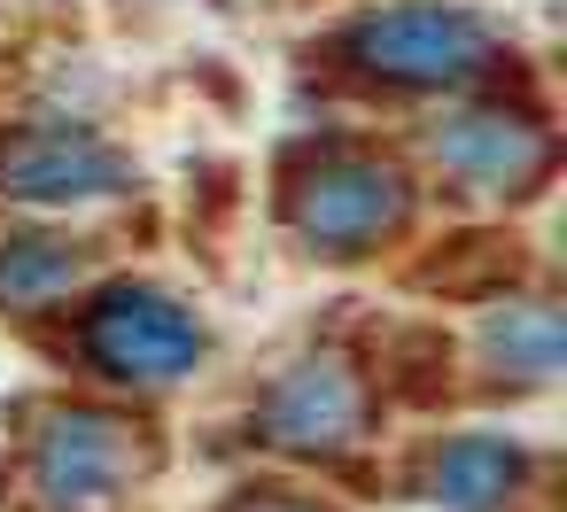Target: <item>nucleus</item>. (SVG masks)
I'll return each instance as SVG.
<instances>
[{
    "label": "nucleus",
    "mask_w": 567,
    "mask_h": 512,
    "mask_svg": "<svg viewBox=\"0 0 567 512\" xmlns=\"http://www.w3.org/2000/svg\"><path fill=\"white\" fill-rule=\"evenodd\" d=\"M71 280H79V249L71 241H17V249H0V303H9V311L55 303Z\"/></svg>",
    "instance_id": "nucleus-10"
},
{
    "label": "nucleus",
    "mask_w": 567,
    "mask_h": 512,
    "mask_svg": "<svg viewBox=\"0 0 567 512\" xmlns=\"http://www.w3.org/2000/svg\"><path fill=\"white\" fill-rule=\"evenodd\" d=\"M482 349H489V365H505L520 388H544V380L559 373V318H551V303L497 311V318L482 326Z\"/></svg>",
    "instance_id": "nucleus-9"
},
{
    "label": "nucleus",
    "mask_w": 567,
    "mask_h": 512,
    "mask_svg": "<svg viewBox=\"0 0 567 512\" xmlns=\"http://www.w3.org/2000/svg\"><path fill=\"white\" fill-rule=\"evenodd\" d=\"M133 466H141L133 427L117 411H94V404L48 411V427L32 442V489L48 512H102L110 497H125Z\"/></svg>",
    "instance_id": "nucleus-2"
},
{
    "label": "nucleus",
    "mask_w": 567,
    "mask_h": 512,
    "mask_svg": "<svg viewBox=\"0 0 567 512\" xmlns=\"http://www.w3.org/2000/svg\"><path fill=\"white\" fill-rule=\"evenodd\" d=\"M241 512H311V504H296V497H265V504H241Z\"/></svg>",
    "instance_id": "nucleus-11"
},
{
    "label": "nucleus",
    "mask_w": 567,
    "mask_h": 512,
    "mask_svg": "<svg viewBox=\"0 0 567 512\" xmlns=\"http://www.w3.org/2000/svg\"><path fill=\"white\" fill-rule=\"evenodd\" d=\"M133 187V156H117L94 133H24L0 148V202H24V210H63V202H110Z\"/></svg>",
    "instance_id": "nucleus-4"
},
{
    "label": "nucleus",
    "mask_w": 567,
    "mask_h": 512,
    "mask_svg": "<svg viewBox=\"0 0 567 512\" xmlns=\"http://www.w3.org/2000/svg\"><path fill=\"white\" fill-rule=\"evenodd\" d=\"M358 71L396 79V86H458L489 63V24L474 9H443V0H404L350 32Z\"/></svg>",
    "instance_id": "nucleus-1"
},
{
    "label": "nucleus",
    "mask_w": 567,
    "mask_h": 512,
    "mask_svg": "<svg viewBox=\"0 0 567 512\" xmlns=\"http://www.w3.org/2000/svg\"><path fill=\"white\" fill-rule=\"evenodd\" d=\"M257 427H265L272 450L334 458V450H350L358 427H365V388H358V373H350L342 357H303V365L280 373V388H272L265 411H257Z\"/></svg>",
    "instance_id": "nucleus-5"
},
{
    "label": "nucleus",
    "mask_w": 567,
    "mask_h": 512,
    "mask_svg": "<svg viewBox=\"0 0 567 512\" xmlns=\"http://www.w3.org/2000/svg\"><path fill=\"white\" fill-rule=\"evenodd\" d=\"M404 218V179L381 171V164H358V156H334L303 179L296 195V226L311 249H334V257H358L373 249L381 233H396Z\"/></svg>",
    "instance_id": "nucleus-6"
},
{
    "label": "nucleus",
    "mask_w": 567,
    "mask_h": 512,
    "mask_svg": "<svg viewBox=\"0 0 567 512\" xmlns=\"http://www.w3.org/2000/svg\"><path fill=\"white\" fill-rule=\"evenodd\" d=\"M435 164L474 187V195H520L544 164H551V140L528 125V117H505V109H458L435 125Z\"/></svg>",
    "instance_id": "nucleus-7"
},
{
    "label": "nucleus",
    "mask_w": 567,
    "mask_h": 512,
    "mask_svg": "<svg viewBox=\"0 0 567 512\" xmlns=\"http://www.w3.org/2000/svg\"><path fill=\"white\" fill-rule=\"evenodd\" d=\"M86 349L110 380H133V388H172L179 373H195L203 357V326L187 303H172L164 288H110L94 303V326H86Z\"/></svg>",
    "instance_id": "nucleus-3"
},
{
    "label": "nucleus",
    "mask_w": 567,
    "mask_h": 512,
    "mask_svg": "<svg viewBox=\"0 0 567 512\" xmlns=\"http://www.w3.org/2000/svg\"><path fill=\"white\" fill-rule=\"evenodd\" d=\"M513 481H520V442L505 435H451L427 458V497L443 512H505Z\"/></svg>",
    "instance_id": "nucleus-8"
}]
</instances>
